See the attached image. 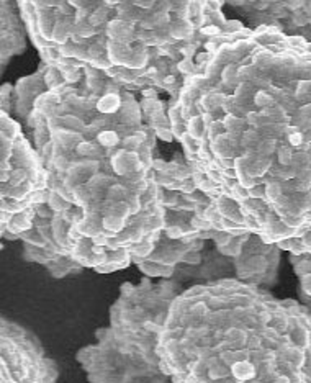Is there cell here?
I'll list each match as a JSON object with an SVG mask.
<instances>
[{
  "label": "cell",
  "instance_id": "3957f363",
  "mask_svg": "<svg viewBox=\"0 0 311 383\" xmlns=\"http://www.w3.org/2000/svg\"><path fill=\"white\" fill-rule=\"evenodd\" d=\"M293 264L300 280V292L305 306L311 313V252L293 255Z\"/></svg>",
  "mask_w": 311,
  "mask_h": 383
},
{
  "label": "cell",
  "instance_id": "ba28073f",
  "mask_svg": "<svg viewBox=\"0 0 311 383\" xmlns=\"http://www.w3.org/2000/svg\"><path fill=\"white\" fill-rule=\"evenodd\" d=\"M157 136L162 139V141H167V143H171L172 139H174V133L171 131V129H166V128H159L157 129Z\"/></svg>",
  "mask_w": 311,
  "mask_h": 383
},
{
  "label": "cell",
  "instance_id": "7a4b0ae2",
  "mask_svg": "<svg viewBox=\"0 0 311 383\" xmlns=\"http://www.w3.org/2000/svg\"><path fill=\"white\" fill-rule=\"evenodd\" d=\"M2 383H54V368L36 344L12 328L2 333Z\"/></svg>",
  "mask_w": 311,
  "mask_h": 383
},
{
  "label": "cell",
  "instance_id": "277c9868",
  "mask_svg": "<svg viewBox=\"0 0 311 383\" xmlns=\"http://www.w3.org/2000/svg\"><path fill=\"white\" fill-rule=\"evenodd\" d=\"M120 106V99L118 95H105L103 99L98 102V110L103 111V113H113V111H116Z\"/></svg>",
  "mask_w": 311,
  "mask_h": 383
},
{
  "label": "cell",
  "instance_id": "9a60e30c",
  "mask_svg": "<svg viewBox=\"0 0 311 383\" xmlns=\"http://www.w3.org/2000/svg\"><path fill=\"white\" fill-rule=\"evenodd\" d=\"M206 49H215L216 46H215V43H206V46H205Z\"/></svg>",
  "mask_w": 311,
  "mask_h": 383
},
{
  "label": "cell",
  "instance_id": "8fae6325",
  "mask_svg": "<svg viewBox=\"0 0 311 383\" xmlns=\"http://www.w3.org/2000/svg\"><path fill=\"white\" fill-rule=\"evenodd\" d=\"M66 79H67L69 82H75L79 79V74L77 72H67L66 74Z\"/></svg>",
  "mask_w": 311,
  "mask_h": 383
},
{
  "label": "cell",
  "instance_id": "52a82bcc",
  "mask_svg": "<svg viewBox=\"0 0 311 383\" xmlns=\"http://www.w3.org/2000/svg\"><path fill=\"white\" fill-rule=\"evenodd\" d=\"M223 81L228 84V85H231V84H234V81H236V69H234V66H228L223 71Z\"/></svg>",
  "mask_w": 311,
  "mask_h": 383
},
{
  "label": "cell",
  "instance_id": "9c48e42d",
  "mask_svg": "<svg viewBox=\"0 0 311 383\" xmlns=\"http://www.w3.org/2000/svg\"><path fill=\"white\" fill-rule=\"evenodd\" d=\"M201 33H203V35H218V33H220V28H218V26H213V25L203 26V28H201Z\"/></svg>",
  "mask_w": 311,
  "mask_h": 383
},
{
  "label": "cell",
  "instance_id": "5bb4252c",
  "mask_svg": "<svg viewBox=\"0 0 311 383\" xmlns=\"http://www.w3.org/2000/svg\"><path fill=\"white\" fill-rule=\"evenodd\" d=\"M228 2L231 5H241V3H244V0H228Z\"/></svg>",
  "mask_w": 311,
  "mask_h": 383
},
{
  "label": "cell",
  "instance_id": "4fadbf2b",
  "mask_svg": "<svg viewBox=\"0 0 311 383\" xmlns=\"http://www.w3.org/2000/svg\"><path fill=\"white\" fill-rule=\"evenodd\" d=\"M176 82V77L174 76H167L166 79H164V84H174Z\"/></svg>",
  "mask_w": 311,
  "mask_h": 383
},
{
  "label": "cell",
  "instance_id": "30bf717a",
  "mask_svg": "<svg viewBox=\"0 0 311 383\" xmlns=\"http://www.w3.org/2000/svg\"><path fill=\"white\" fill-rule=\"evenodd\" d=\"M228 30H241V21L238 20L228 21Z\"/></svg>",
  "mask_w": 311,
  "mask_h": 383
},
{
  "label": "cell",
  "instance_id": "2e32d148",
  "mask_svg": "<svg viewBox=\"0 0 311 383\" xmlns=\"http://www.w3.org/2000/svg\"><path fill=\"white\" fill-rule=\"evenodd\" d=\"M143 93H144V95H146V97H151V95H153V97H154V92H151V90H144Z\"/></svg>",
  "mask_w": 311,
  "mask_h": 383
},
{
  "label": "cell",
  "instance_id": "8992f818",
  "mask_svg": "<svg viewBox=\"0 0 311 383\" xmlns=\"http://www.w3.org/2000/svg\"><path fill=\"white\" fill-rule=\"evenodd\" d=\"M256 104L259 106H272L275 104V97L268 95L267 92H257L256 95Z\"/></svg>",
  "mask_w": 311,
  "mask_h": 383
},
{
  "label": "cell",
  "instance_id": "e0dca14e",
  "mask_svg": "<svg viewBox=\"0 0 311 383\" xmlns=\"http://www.w3.org/2000/svg\"><path fill=\"white\" fill-rule=\"evenodd\" d=\"M108 3H116V2H120V0H107Z\"/></svg>",
  "mask_w": 311,
  "mask_h": 383
},
{
  "label": "cell",
  "instance_id": "7c38bea8",
  "mask_svg": "<svg viewBox=\"0 0 311 383\" xmlns=\"http://www.w3.org/2000/svg\"><path fill=\"white\" fill-rule=\"evenodd\" d=\"M268 7V3L267 2H259V3H256V8L257 10H264V8H267Z\"/></svg>",
  "mask_w": 311,
  "mask_h": 383
},
{
  "label": "cell",
  "instance_id": "6da1fadb",
  "mask_svg": "<svg viewBox=\"0 0 311 383\" xmlns=\"http://www.w3.org/2000/svg\"><path fill=\"white\" fill-rule=\"evenodd\" d=\"M172 383H311V313L239 280L176 295L159 338Z\"/></svg>",
  "mask_w": 311,
  "mask_h": 383
},
{
  "label": "cell",
  "instance_id": "5b68a950",
  "mask_svg": "<svg viewBox=\"0 0 311 383\" xmlns=\"http://www.w3.org/2000/svg\"><path fill=\"white\" fill-rule=\"evenodd\" d=\"M97 139H98V143H100V146H105V148H113L120 143L118 134L115 131H110V129H105V131L98 133Z\"/></svg>",
  "mask_w": 311,
  "mask_h": 383
}]
</instances>
